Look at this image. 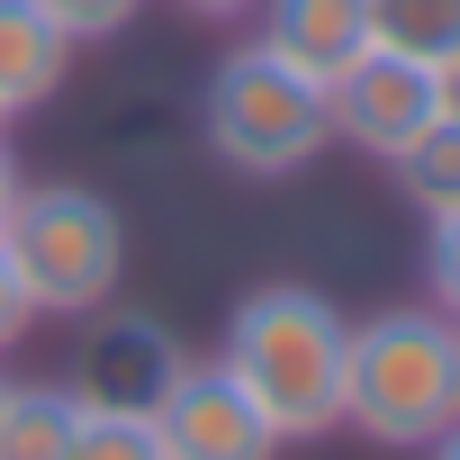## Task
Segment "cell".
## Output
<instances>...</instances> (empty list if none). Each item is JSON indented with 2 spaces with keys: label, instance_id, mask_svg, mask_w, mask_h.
Segmentation results:
<instances>
[{
  "label": "cell",
  "instance_id": "obj_1",
  "mask_svg": "<svg viewBox=\"0 0 460 460\" xmlns=\"http://www.w3.org/2000/svg\"><path fill=\"white\" fill-rule=\"evenodd\" d=\"M343 352H352V316L325 289L262 280L226 316L217 370L280 424V442H325L343 433Z\"/></svg>",
  "mask_w": 460,
  "mask_h": 460
},
{
  "label": "cell",
  "instance_id": "obj_2",
  "mask_svg": "<svg viewBox=\"0 0 460 460\" xmlns=\"http://www.w3.org/2000/svg\"><path fill=\"white\" fill-rule=\"evenodd\" d=\"M343 424L388 451H424L433 433H451L460 424V316H442L433 298L361 316L343 352Z\"/></svg>",
  "mask_w": 460,
  "mask_h": 460
},
{
  "label": "cell",
  "instance_id": "obj_3",
  "mask_svg": "<svg viewBox=\"0 0 460 460\" xmlns=\"http://www.w3.org/2000/svg\"><path fill=\"white\" fill-rule=\"evenodd\" d=\"M0 253L37 316H100L127 280V217L91 181H28L0 226Z\"/></svg>",
  "mask_w": 460,
  "mask_h": 460
},
{
  "label": "cell",
  "instance_id": "obj_4",
  "mask_svg": "<svg viewBox=\"0 0 460 460\" xmlns=\"http://www.w3.org/2000/svg\"><path fill=\"white\" fill-rule=\"evenodd\" d=\"M208 154L244 181H289L307 172L325 145H334V109H325V82L289 73L271 46H235L217 73H208Z\"/></svg>",
  "mask_w": 460,
  "mask_h": 460
},
{
  "label": "cell",
  "instance_id": "obj_5",
  "mask_svg": "<svg viewBox=\"0 0 460 460\" xmlns=\"http://www.w3.org/2000/svg\"><path fill=\"white\" fill-rule=\"evenodd\" d=\"M181 334L163 325V316H145V307H100L91 316V334H82V352H73V397L91 406V415H154L163 406V388L181 379Z\"/></svg>",
  "mask_w": 460,
  "mask_h": 460
},
{
  "label": "cell",
  "instance_id": "obj_6",
  "mask_svg": "<svg viewBox=\"0 0 460 460\" xmlns=\"http://www.w3.org/2000/svg\"><path fill=\"white\" fill-rule=\"evenodd\" d=\"M154 442L163 460H280V424L217 361H181V379L154 406Z\"/></svg>",
  "mask_w": 460,
  "mask_h": 460
},
{
  "label": "cell",
  "instance_id": "obj_7",
  "mask_svg": "<svg viewBox=\"0 0 460 460\" xmlns=\"http://www.w3.org/2000/svg\"><path fill=\"white\" fill-rule=\"evenodd\" d=\"M325 109H334V145H361L379 163H397L433 118H442V82L424 64H397V55H361L343 82H325Z\"/></svg>",
  "mask_w": 460,
  "mask_h": 460
},
{
  "label": "cell",
  "instance_id": "obj_8",
  "mask_svg": "<svg viewBox=\"0 0 460 460\" xmlns=\"http://www.w3.org/2000/svg\"><path fill=\"white\" fill-rule=\"evenodd\" d=\"M289 73L307 82H343L370 55V0H262V37Z\"/></svg>",
  "mask_w": 460,
  "mask_h": 460
},
{
  "label": "cell",
  "instance_id": "obj_9",
  "mask_svg": "<svg viewBox=\"0 0 460 460\" xmlns=\"http://www.w3.org/2000/svg\"><path fill=\"white\" fill-rule=\"evenodd\" d=\"M73 37L37 10V0H0V109H46L55 91H64V73H73Z\"/></svg>",
  "mask_w": 460,
  "mask_h": 460
},
{
  "label": "cell",
  "instance_id": "obj_10",
  "mask_svg": "<svg viewBox=\"0 0 460 460\" xmlns=\"http://www.w3.org/2000/svg\"><path fill=\"white\" fill-rule=\"evenodd\" d=\"M82 397L64 379H10L0 397V460H73Z\"/></svg>",
  "mask_w": 460,
  "mask_h": 460
},
{
  "label": "cell",
  "instance_id": "obj_11",
  "mask_svg": "<svg viewBox=\"0 0 460 460\" xmlns=\"http://www.w3.org/2000/svg\"><path fill=\"white\" fill-rule=\"evenodd\" d=\"M370 46L397 64H460V0H370Z\"/></svg>",
  "mask_w": 460,
  "mask_h": 460
},
{
  "label": "cell",
  "instance_id": "obj_12",
  "mask_svg": "<svg viewBox=\"0 0 460 460\" xmlns=\"http://www.w3.org/2000/svg\"><path fill=\"white\" fill-rule=\"evenodd\" d=\"M388 172H397V190H406V208H415L424 226H433V217H460V118H433Z\"/></svg>",
  "mask_w": 460,
  "mask_h": 460
},
{
  "label": "cell",
  "instance_id": "obj_13",
  "mask_svg": "<svg viewBox=\"0 0 460 460\" xmlns=\"http://www.w3.org/2000/svg\"><path fill=\"white\" fill-rule=\"evenodd\" d=\"M73 460H163V442H154V415H91V406H82Z\"/></svg>",
  "mask_w": 460,
  "mask_h": 460
},
{
  "label": "cell",
  "instance_id": "obj_14",
  "mask_svg": "<svg viewBox=\"0 0 460 460\" xmlns=\"http://www.w3.org/2000/svg\"><path fill=\"white\" fill-rule=\"evenodd\" d=\"M37 10H46L73 46H109V37H127V28H136L145 0H37Z\"/></svg>",
  "mask_w": 460,
  "mask_h": 460
},
{
  "label": "cell",
  "instance_id": "obj_15",
  "mask_svg": "<svg viewBox=\"0 0 460 460\" xmlns=\"http://www.w3.org/2000/svg\"><path fill=\"white\" fill-rule=\"evenodd\" d=\"M424 298L442 316H460V217H433L424 226Z\"/></svg>",
  "mask_w": 460,
  "mask_h": 460
},
{
  "label": "cell",
  "instance_id": "obj_16",
  "mask_svg": "<svg viewBox=\"0 0 460 460\" xmlns=\"http://www.w3.org/2000/svg\"><path fill=\"white\" fill-rule=\"evenodd\" d=\"M37 325V307H28V289H19V271H10V253H0V352H10L19 334Z\"/></svg>",
  "mask_w": 460,
  "mask_h": 460
},
{
  "label": "cell",
  "instance_id": "obj_17",
  "mask_svg": "<svg viewBox=\"0 0 460 460\" xmlns=\"http://www.w3.org/2000/svg\"><path fill=\"white\" fill-rule=\"evenodd\" d=\"M19 190H28V172H19V154L0 145V226H10V208H19Z\"/></svg>",
  "mask_w": 460,
  "mask_h": 460
},
{
  "label": "cell",
  "instance_id": "obj_18",
  "mask_svg": "<svg viewBox=\"0 0 460 460\" xmlns=\"http://www.w3.org/2000/svg\"><path fill=\"white\" fill-rule=\"evenodd\" d=\"M190 19H244V10H262V0H181Z\"/></svg>",
  "mask_w": 460,
  "mask_h": 460
},
{
  "label": "cell",
  "instance_id": "obj_19",
  "mask_svg": "<svg viewBox=\"0 0 460 460\" xmlns=\"http://www.w3.org/2000/svg\"><path fill=\"white\" fill-rule=\"evenodd\" d=\"M433 82H442V118H460V64H442Z\"/></svg>",
  "mask_w": 460,
  "mask_h": 460
},
{
  "label": "cell",
  "instance_id": "obj_20",
  "mask_svg": "<svg viewBox=\"0 0 460 460\" xmlns=\"http://www.w3.org/2000/svg\"><path fill=\"white\" fill-rule=\"evenodd\" d=\"M424 460H460V424H451V433H433V442H424Z\"/></svg>",
  "mask_w": 460,
  "mask_h": 460
},
{
  "label": "cell",
  "instance_id": "obj_21",
  "mask_svg": "<svg viewBox=\"0 0 460 460\" xmlns=\"http://www.w3.org/2000/svg\"><path fill=\"white\" fill-rule=\"evenodd\" d=\"M0 127H10V109H0Z\"/></svg>",
  "mask_w": 460,
  "mask_h": 460
},
{
  "label": "cell",
  "instance_id": "obj_22",
  "mask_svg": "<svg viewBox=\"0 0 460 460\" xmlns=\"http://www.w3.org/2000/svg\"><path fill=\"white\" fill-rule=\"evenodd\" d=\"M0 397H10V379H0Z\"/></svg>",
  "mask_w": 460,
  "mask_h": 460
}]
</instances>
